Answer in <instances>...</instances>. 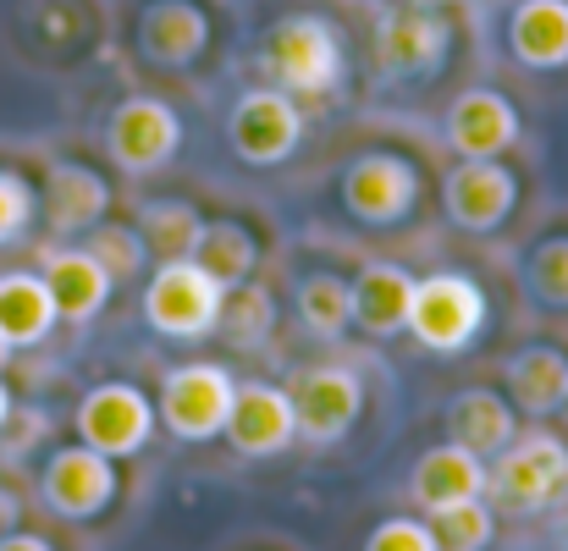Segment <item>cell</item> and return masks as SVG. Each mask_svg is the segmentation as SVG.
Returning a JSON list of instances; mask_svg holds the SVG:
<instances>
[{
    "label": "cell",
    "mask_w": 568,
    "mask_h": 551,
    "mask_svg": "<svg viewBox=\"0 0 568 551\" xmlns=\"http://www.w3.org/2000/svg\"><path fill=\"white\" fill-rule=\"evenodd\" d=\"M199 232H204V215H199L193 204H178V198L150 204V210H144V221H139L144 248H150V254H161V259H193Z\"/></svg>",
    "instance_id": "cell-26"
},
{
    "label": "cell",
    "mask_w": 568,
    "mask_h": 551,
    "mask_svg": "<svg viewBox=\"0 0 568 551\" xmlns=\"http://www.w3.org/2000/svg\"><path fill=\"white\" fill-rule=\"evenodd\" d=\"M11 354H17V348H11V343H6V337H0V369L11 365Z\"/></svg>",
    "instance_id": "cell-36"
},
{
    "label": "cell",
    "mask_w": 568,
    "mask_h": 551,
    "mask_svg": "<svg viewBox=\"0 0 568 551\" xmlns=\"http://www.w3.org/2000/svg\"><path fill=\"white\" fill-rule=\"evenodd\" d=\"M221 309H226V287L210 282L193 259H161V271L144 287V320L155 337H172V343L210 337L221 326Z\"/></svg>",
    "instance_id": "cell-3"
},
{
    "label": "cell",
    "mask_w": 568,
    "mask_h": 551,
    "mask_svg": "<svg viewBox=\"0 0 568 551\" xmlns=\"http://www.w3.org/2000/svg\"><path fill=\"white\" fill-rule=\"evenodd\" d=\"M447 144L464 161H497L519 144V111L497 89H464L447 111Z\"/></svg>",
    "instance_id": "cell-14"
},
{
    "label": "cell",
    "mask_w": 568,
    "mask_h": 551,
    "mask_svg": "<svg viewBox=\"0 0 568 551\" xmlns=\"http://www.w3.org/2000/svg\"><path fill=\"white\" fill-rule=\"evenodd\" d=\"M260 61H265V72L282 94H326L343 78V39L326 17L298 11V17H282L265 33Z\"/></svg>",
    "instance_id": "cell-1"
},
{
    "label": "cell",
    "mask_w": 568,
    "mask_h": 551,
    "mask_svg": "<svg viewBox=\"0 0 568 551\" xmlns=\"http://www.w3.org/2000/svg\"><path fill=\"white\" fill-rule=\"evenodd\" d=\"M105 204H111V187H105L100 172H89V166H78V161L50 166V177H44V221H50L55 237L94 232L100 215H105Z\"/></svg>",
    "instance_id": "cell-18"
},
{
    "label": "cell",
    "mask_w": 568,
    "mask_h": 551,
    "mask_svg": "<svg viewBox=\"0 0 568 551\" xmlns=\"http://www.w3.org/2000/svg\"><path fill=\"white\" fill-rule=\"evenodd\" d=\"M365 551H436V535L419 519H386V524L371 530Z\"/></svg>",
    "instance_id": "cell-33"
},
{
    "label": "cell",
    "mask_w": 568,
    "mask_h": 551,
    "mask_svg": "<svg viewBox=\"0 0 568 551\" xmlns=\"http://www.w3.org/2000/svg\"><path fill=\"white\" fill-rule=\"evenodd\" d=\"M39 276H44L50 304H55L61 320H94V315L105 309L111 287H116V282L105 276V265H100L89 248H50Z\"/></svg>",
    "instance_id": "cell-17"
},
{
    "label": "cell",
    "mask_w": 568,
    "mask_h": 551,
    "mask_svg": "<svg viewBox=\"0 0 568 551\" xmlns=\"http://www.w3.org/2000/svg\"><path fill=\"white\" fill-rule=\"evenodd\" d=\"M89 254L105 265L111 282H133L144 271V259H150V248H144V237L133 226H100L94 243H89Z\"/></svg>",
    "instance_id": "cell-31"
},
{
    "label": "cell",
    "mask_w": 568,
    "mask_h": 551,
    "mask_svg": "<svg viewBox=\"0 0 568 551\" xmlns=\"http://www.w3.org/2000/svg\"><path fill=\"white\" fill-rule=\"evenodd\" d=\"M564 535H568V513H564Z\"/></svg>",
    "instance_id": "cell-38"
},
{
    "label": "cell",
    "mask_w": 568,
    "mask_h": 551,
    "mask_svg": "<svg viewBox=\"0 0 568 551\" xmlns=\"http://www.w3.org/2000/svg\"><path fill=\"white\" fill-rule=\"evenodd\" d=\"M447 436L458 447H469L475 458H497L514 436H519V414L503 391H486V386H469L447 402Z\"/></svg>",
    "instance_id": "cell-19"
},
{
    "label": "cell",
    "mask_w": 568,
    "mask_h": 551,
    "mask_svg": "<svg viewBox=\"0 0 568 551\" xmlns=\"http://www.w3.org/2000/svg\"><path fill=\"white\" fill-rule=\"evenodd\" d=\"M508 50L530 72H558L568 61V0H519L508 11Z\"/></svg>",
    "instance_id": "cell-20"
},
{
    "label": "cell",
    "mask_w": 568,
    "mask_h": 551,
    "mask_svg": "<svg viewBox=\"0 0 568 551\" xmlns=\"http://www.w3.org/2000/svg\"><path fill=\"white\" fill-rule=\"evenodd\" d=\"M408 304H414V276L403 265H365L354 282V320L371 337H392L408 326Z\"/></svg>",
    "instance_id": "cell-24"
},
{
    "label": "cell",
    "mask_w": 568,
    "mask_h": 551,
    "mask_svg": "<svg viewBox=\"0 0 568 551\" xmlns=\"http://www.w3.org/2000/svg\"><path fill=\"white\" fill-rule=\"evenodd\" d=\"M564 551H568V547H564Z\"/></svg>",
    "instance_id": "cell-39"
},
{
    "label": "cell",
    "mask_w": 568,
    "mask_h": 551,
    "mask_svg": "<svg viewBox=\"0 0 568 551\" xmlns=\"http://www.w3.org/2000/svg\"><path fill=\"white\" fill-rule=\"evenodd\" d=\"M139 44L161 67H189L210 44V17L193 0H155L139 22Z\"/></svg>",
    "instance_id": "cell-21"
},
{
    "label": "cell",
    "mask_w": 568,
    "mask_h": 551,
    "mask_svg": "<svg viewBox=\"0 0 568 551\" xmlns=\"http://www.w3.org/2000/svg\"><path fill=\"white\" fill-rule=\"evenodd\" d=\"M293 397V419H298V436L315 441V447H332L354 430L359 408H365V386L348 365H315L304 375H293L287 386Z\"/></svg>",
    "instance_id": "cell-9"
},
{
    "label": "cell",
    "mask_w": 568,
    "mask_h": 551,
    "mask_svg": "<svg viewBox=\"0 0 568 551\" xmlns=\"http://www.w3.org/2000/svg\"><path fill=\"white\" fill-rule=\"evenodd\" d=\"M430 535H436V551H486L497 541V519L475 497V502H458V508L430 513Z\"/></svg>",
    "instance_id": "cell-28"
},
{
    "label": "cell",
    "mask_w": 568,
    "mask_h": 551,
    "mask_svg": "<svg viewBox=\"0 0 568 551\" xmlns=\"http://www.w3.org/2000/svg\"><path fill=\"white\" fill-rule=\"evenodd\" d=\"M271 320H276V309H271L265 287H248L243 282V287L226 293V309H221V326L215 331H226L232 348H254V343L271 337Z\"/></svg>",
    "instance_id": "cell-29"
},
{
    "label": "cell",
    "mask_w": 568,
    "mask_h": 551,
    "mask_svg": "<svg viewBox=\"0 0 568 551\" xmlns=\"http://www.w3.org/2000/svg\"><path fill=\"white\" fill-rule=\"evenodd\" d=\"M408 497H414V508H419L425 519L442 513V508L475 502V497H486V458H475V452L458 447V441H442V447H430V452L414 463Z\"/></svg>",
    "instance_id": "cell-16"
},
{
    "label": "cell",
    "mask_w": 568,
    "mask_h": 551,
    "mask_svg": "<svg viewBox=\"0 0 568 551\" xmlns=\"http://www.w3.org/2000/svg\"><path fill=\"white\" fill-rule=\"evenodd\" d=\"M232 391H237V380L226 365H183L166 375L155 414L178 441H210V436H221V425L232 414Z\"/></svg>",
    "instance_id": "cell-8"
},
{
    "label": "cell",
    "mask_w": 568,
    "mask_h": 551,
    "mask_svg": "<svg viewBox=\"0 0 568 551\" xmlns=\"http://www.w3.org/2000/svg\"><path fill=\"white\" fill-rule=\"evenodd\" d=\"M33 221V187L22 183L17 172H0V243L22 237Z\"/></svg>",
    "instance_id": "cell-32"
},
{
    "label": "cell",
    "mask_w": 568,
    "mask_h": 551,
    "mask_svg": "<svg viewBox=\"0 0 568 551\" xmlns=\"http://www.w3.org/2000/svg\"><path fill=\"white\" fill-rule=\"evenodd\" d=\"M105 150H111V161H116L122 172L150 177V172L172 166V155L183 150V116H178L166 100H155V94H133V100H122V105L111 111V122H105Z\"/></svg>",
    "instance_id": "cell-5"
},
{
    "label": "cell",
    "mask_w": 568,
    "mask_h": 551,
    "mask_svg": "<svg viewBox=\"0 0 568 551\" xmlns=\"http://www.w3.org/2000/svg\"><path fill=\"white\" fill-rule=\"evenodd\" d=\"M486 491L497 497V508L508 513H541L568 491V447L547 430L514 436L491 469H486Z\"/></svg>",
    "instance_id": "cell-2"
},
{
    "label": "cell",
    "mask_w": 568,
    "mask_h": 551,
    "mask_svg": "<svg viewBox=\"0 0 568 551\" xmlns=\"http://www.w3.org/2000/svg\"><path fill=\"white\" fill-rule=\"evenodd\" d=\"M525 282H530V298H536V304L568 309V237H547V243L530 248Z\"/></svg>",
    "instance_id": "cell-30"
},
{
    "label": "cell",
    "mask_w": 568,
    "mask_h": 551,
    "mask_svg": "<svg viewBox=\"0 0 568 551\" xmlns=\"http://www.w3.org/2000/svg\"><path fill=\"white\" fill-rule=\"evenodd\" d=\"M419 198V172L403 155H359L343 172V204L365 226H397Z\"/></svg>",
    "instance_id": "cell-12"
},
{
    "label": "cell",
    "mask_w": 568,
    "mask_h": 551,
    "mask_svg": "<svg viewBox=\"0 0 568 551\" xmlns=\"http://www.w3.org/2000/svg\"><path fill=\"white\" fill-rule=\"evenodd\" d=\"M254 259H260V243H254L248 226H237V221H204V232L193 243V265L210 282H221L232 293V287H243L254 276Z\"/></svg>",
    "instance_id": "cell-25"
},
{
    "label": "cell",
    "mask_w": 568,
    "mask_h": 551,
    "mask_svg": "<svg viewBox=\"0 0 568 551\" xmlns=\"http://www.w3.org/2000/svg\"><path fill=\"white\" fill-rule=\"evenodd\" d=\"M503 375H508V397L519 414L547 419V414L568 408V354L558 348H519Z\"/></svg>",
    "instance_id": "cell-22"
},
{
    "label": "cell",
    "mask_w": 568,
    "mask_h": 551,
    "mask_svg": "<svg viewBox=\"0 0 568 551\" xmlns=\"http://www.w3.org/2000/svg\"><path fill=\"white\" fill-rule=\"evenodd\" d=\"M55 320H61V315H55V304H50L44 276H33V271L0 276V337H6L11 348H39Z\"/></svg>",
    "instance_id": "cell-23"
},
{
    "label": "cell",
    "mask_w": 568,
    "mask_h": 551,
    "mask_svg": "<svg viewBox=\"0 0 568 551\" xmlns=\"http://www.w3.org/2000/svg\"><path fill=\"white\" fill-rule=\"evenodd\" d=\"M519 183L503 161H458L442 183V210L464 232H497L514 215Z\"/></svg>",
    "instance_id": "cell-13"
},
{
    "label": "cell",
    "mask_w": 568,
    "mask_h": 551,
    "mask_svg": "<svg viewBox=\"0 0 568 551\" xmlns=\"http://www.w3.org/2000/svg\"><path fill=\"white\" fill-rule=\"evenodd\" d=\"M447 44H453V33H447V22L436 11H425V6L397 11V17L381 22L376 33L381 78H430L447 61Z\"/></svg>",
    "instance_id": "cell-15"
},
{
    "label": "cell",
    "mask_w": 568,
    "mask_h": 551,
    "mask_svg": "<svg viewBox=\"0 0 568 551\" xmlns=\"http://www.w3.org/2000/svg\"><path fill=\"white\" fill-rule=\"evenodd\" d=\"M304 139V111L293 94L282 89H248L237 94L232 116H226V144L237 150V161L248 166H282Z\"/></svg>",
    "instance_id": "cell-7"
},
{
    "label": "cell",
    "mask_w": 568,
    "mask_h": 551,
    "mask_svg": "<svg viewBox=\"0 0 568 551\" xmlns=\"http://www.w3.org/2000/svg\"><path fill=\"white\" fill-rule=\"evenodd\" d=\"M6 419H11V397H6V386H0V430H6Z\"/></svg>",
    "instance_id": "cell-35"
},
{
    "label": "cell",
    "mask_w": 568,
    "mask_h": 551,
    "mask_svg": "<svg viewBox=\"0 0 568 551\" xmlns=\"http://www.w3.org/2000/svg\"><path fill=\"white\" fill-rule=\"evenodd\" d=\"M486 326V293L458 276V271H442V276H425L414 282V304H408V331L419 348L430 354H458L480 337Z\"/></svg>",
    "instance_id": "cell-4"
},
{
    "label": "cell",
    "mask_w": 568,
    "mask_h": 551,
    "mask_svg": "<svg viewBox=\"0 0 568 551\" xmlns=\"http://www.w3.org/2000/svg\"><path fill=\"white\" fill-rule=\"evenodd\" d=\"M155 425H161L155 402L139 386H128V380H105V386H94L78 402V441L94 447V452H105V458L144 452L150 436H155Z\"/></svg>",
    "instance_id": "cell-6"
},
{
    "label": "cell",
    "mask_w": 568,
    "mask_h": 551,
    "mask_svg": "<svg viewBox=\"0 0 568 551\" xmlns=\"http://www.w3.org/2000/svg\"><path fill=\"white\" fill-rule=\"evenodd\" d=\"M298 320L315 337H343L354 320V282L343 276H310L298 282Z\"/></svg>",
    "instance_id": "cell-27"
},
{
    "label": "cell",
    "mask_w": 568,
    "mask_h": 551,
    "mask_svg": "<svg viewBox=\"0 0 568 551\" xmlns=\"http://www.w3.org/2000/svg\"><path fill=\"white\" fill-rule=\"evenodd\" d=\"M414 6H425V11H442V6H453V0H414Z\"/></svg>",
    "instance_id": "cell-37"
},
{
    "label": "cell",
    "mask_w": 568,
    "mask_h": 551,
    "mask_svg": "<svg viewBox=\"0 0 568 551\" xmlns=\"http://www.w3.org/2000/svg\"><path fill=\"white\" fill-rule=\"evenodd\" d=\"M0 551H55L44 535H28V530H17V535H0Z\"/></svg>",
    "instance_id": "cell-34"
},
{
    "label": "cell",
    "mask_w": 568,
    "mask_h": 551,
    "mask_svg": "<svg viewBox=\"0 0 568 551\" xmlns=\"http://www.w3.org/2000/svg\"><path fill=\"white\" fill-rule=\"evenodd\" d=\"M39 497L61 519H100L116 502V458H105L83 441L61 447V452H50V463L39 475Z\"/></svg>",
    "instance_id": "cell-10"
},
{
    "label": "cell",
    "mask_w": 568,
    "mask_h": 551,
    "mask_svg": "<svg viewBox=\"0 0 568 551\" xmlns=\"http://www.w3.org/2000/svg\"><path fill=\"white\" fill-rule=\"evenodd\" d=\"M221 436L232 441L237 458H276L298 441V419H293V397L287 386L271 380H237L232 391V414L221 425Z\"/></svg>",
    "instance_id": "cell-11"
}]
</instances>
